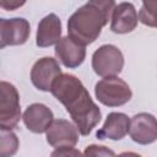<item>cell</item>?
<instances>
[{"mask_svg": "<svg viewBox=\"0 0 157 157\" xmlns=\"http://www.w3.org/2000/svg\"><path fill=\"white\" fill-rule=\"evenodd\" d=\"M142 7L146 10H153L157 7V0H142Z\"/></svg>", "mask_w": 157, "mask_h": 157, "instance_id": "obj_20", "label": "cell"}, {"mask_svg": "<svg viewBox=\"0 0 157 157\" xmlns=\"http://www.w3.org/2000/svg\"><path fill=\"white\" fill-rule=\"evenodd\" d=\"M86 156H115V152L105 146L99 145H90L86 147L85 152Z\"/></svg>", "mask_w": 157, "mask_h": 157, "instance_id": "obj_17", "label": "cell"}, {"mask_svg": "<svg viewBox=\"0 0 157 157\" xmlns=\"http://www.w3.org/2000/svg\"><path fill=\"white\" fill-rule=\"evenodd\" d=\"M52 94L63 103L81 135L87 136L101 121L102 114L83 83L71 74H61L53 83Z\"/></svg>", "mask_w": 157, "mask_h": 157, "instance_id": "obj_1", "label": "cell"}, {"mask_svg": "<svg viewBox=\"0 0 157 157\" xmlns=\"http://www.w3.org/2000/svg\"><path fill=\"white\" fill-rule=\"evenodd\" d=\"M124 67V55L113 44H103L92 54V69L101 77L117 76Z\"/></svg>", "mask_w": 157, "mask_h": 157, "instance_id": "obj_5", "label": "cell"}, {"mask_svg": "<svg viewBox=\"0 0 157 157\" xmlns=\"http://www.w3.org/2000/svg\"><path fill=\"white\" fill-rule=\"evenodd\" d=\"M81 152L75 147H59L52 152V156H80Z\"/></svg>", "mask_w": 157, "mask_h": 157, "instance_id": "obj_19", "label": "cell"}, {"mask_svg": "<svg viewBox=\"0 0 157 157\" xmlns=\"http://www.w3.org/2000/svg\"><path fill=\"white\" fill-rule=\"evenodd\" d=\"M94 94L98 102L107 107L124 105L132 97L130 86L118 75L107 76L98 81L94 86Z\"/></svg>", "mask_w": 157, "mask_h": 157, "instance_id": "obj_3", "label": "cell"}, {"mask_svg": "<svg viewBox=\"0 0 157 157\" xmlns=\"http://www.w3.org/2000/svg\"><path fill=\"white\" fill-rule=\"evenodd\" d=\"M61 39V21L55 13L44 16L37 28L36 44L39 48H47L56 44Z\"/></svg>", "mask_w": 157, "mask_h": 157, "instance_id": "obj_14", "label": "cell"}, {"mask_svg": "<svg viewBox=\"0 0 157 157\" xmlns=\"http://www.w3.org/2000/svg\"><path fill=\"white\" fill-rule=\"evenodd\" d=\"M26 1L27 0H0V6L2 10L13 11L22 7L26 4Z\"/></svg>", "mask_w": 157, "mask_h": 157, "instance_id": "obj_18", "label": "cell"}, {"mask_svg": "<svg viewBox=\"0 0 157 157\" xmlns=\"http://www.w3.org/2000/svg\"><path fill=\"white\" fill-rule=\"evenodd\" d=\"M78 129L66 119H55L45 131L47 142L54 147H75L78 142Z\"/></svg>", "mask_w": 157, "mask_h": 157, "instance_id": "obj_8", "label": "cell"}, {"mask_svg": "<svg viewBox=\"0 0 157 157\" xmlns=\"http://www.w3.org/2000/svg\"><path fill=\"white\" fill-rule=\"evenodd\" d=\"M129 135L139 145H150L157 140V118L151 113H139L130 119Z\"/></svg>", "mask_w": 157, "mask_h": 157, "instance_id": "obj_9", "label": "cell"}, {"mask_svg": "<svg viewBox=\"0 0 157 157\" xmlns=\"http://www.w3.org/2000/svg\"><path fill=\"white\" fill-rule=\"evenodd\" d=\"M0 153L4 157H9L12 156L17 152L18 150V139L16 136V134L12 130L9 129H0Z\"/></svg>", "mask_w": 157, "mask_h": 157, "instance_id": "obj_15", "label": "cell"}, {"mask_svg": "<svg viewBox=\"0 0 157 157\" xmlns=\"http://www.w3.org/2000/svg\"><path fill=\"white\" fill-rule=\"evenodd\" d=\"M139 21L145 26L157 28V7L153 10H146L141 6L139 11Z\"/></svg>", "mask_w": 157, "mask_h": 157, "instance_id": "obj_16", "label": "cell"}, {"mask_svg": "<svg viewBox=\"0 0 157 157\" xmlns=\"http://www.w3.org/2000/svg\"><path fill=\"white\" fill-rule=\"evenodd\" d=\"M21 119L20 94L17 88L7 82H0V129L12 130Z\"/></svg>", "mask_w": 157, "mask_h": 157, "instance_id": "obj_4", "label": "cell"}, {"mask_svg": "<svg viewBox=\"0 0 157 157\" xmlns=\"http://www.w3.org/2000/svg\"><path fill=\"white\" fill-rule=\"evenodd\" d=\"M55 55L64 66L75 69L83 63L86 58V47L66 36L55 44Z\"/></svg>", "mask_w": 157, "mask_h": 157, "instance_id": "obj_12", "label": "cell"}, {"mask_svg": "<svg viewBox=\"0 0 157 157\" xmlns=\"http://www.w3.org/2000/svg\"><path fill=\"white\" fill-rule=\"evenodd\" d=\"M31 34V26L26 18H1L0 20V48L25 44Z\"/></svg>", "mask_w": 157, "mask_h": 157, "instance_id": "obj_6", "label": "cell"}, {"mask_svg": "<svg viewBox=\"0 0 157 157\" xmlns=\"http://www.w3.org/2000/svg\"><path fill=\"white\" fill-rule=\"evenodd\" d=\"M130 128V118L119 112H112L107 115L103 126L96 132L97 139L99 140H121L128 132Z\"/></svg>", "mask_w": 157, "mask_h": 157, "instance_id": "obj_13", "label": "cell"}, {"mask_svg": "<svg viewBox=\"0 0 157 157\" xmlns=\"http://www.w3.org/2000/svg\"><path fill=\"white\" fill-rule=\"evenodd\" d=\"M115 0H88L67 20V36L81 45L93 43L112 18Z\"/></svg>", "mask_w": 157, "mask_h": 157, "instance_id": "obj_2", "label": "cell"}, {"mask_svg": "<svg viewBox=\"0 0 157 157\" xmlns=\"http://www.w3.org/2000/svg\"><path fill=\"white\" fill-rule=\"evenodd\" d=\"M61 67L56 59L44 56L34 63L31 69V81L33 86L43 92H49L54 81L61 75Z\"/></svg>", "mask_w": 157, "mask_h": 157, "instance_id": "obj_7", "label": "cell"}, {"mask_svg": "<svg viewBox=\"0 0 157 157\" xmlns=\"http://www.w3.org/2000/svg\"><path fill=\"white\" fill-rule=\"evenodd\" d=\"M53 118V112L43 103H32L26 108L22 115L23 124L29 131L34 134L45 132L54 120Z\"/></svg>", "mask_w": 157, "mask_h": 157, "instance_id": "obj_11", "label": "cell"}, {"mask_svg": "<svg viewBox=\"0 0 157 157\" xmlns=\"http://www.w3.org/2000/svg\"><path fill=\"white\" fill-rule=\"evenodd\" d=\"M139 22V15L135 6L131 2H120L115 5L112 18L110 31L118 34H125L132 32Z\"/></svg>", "mask_w": 157, "mask_h": 157, "instance_id": "obj_10", "label": "cell"}]
</instances>
